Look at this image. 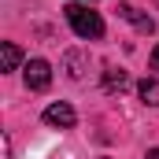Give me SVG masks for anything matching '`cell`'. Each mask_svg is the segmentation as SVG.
<instances>
[{"label": "cell", "instance_id": "obj_4", "mask_svg": "<svg viewBox=\"0 0 159 159\" xmlns=\"http://www.w3.org/2000/svg\"><path fill=\"white\" fill-rule=\"evenodd\" d=\"M119 19H126V22H133V30H137V34H152V30H156V22H152V15H144V11H137L133 4H119Z\"/></svg>", "mask_w": 159, "mask_h": 159}, {"label": "cell", "instance_id": "obj_8", "mask_svg": "<svg viewBox=\"0 0 159 159\" xmlns=\"http://www.w3.org/2000/svg\"><path fill=\"white\" fill-rule=\"evenodd\" d=\"M152 70H156V78H159V44L152 48Z\"/></svg>", "mask_w": 159, "mask_h": 159}, {"label": "cell", "instance_id": "obj_1", "mask_svg": "<svg viewBox=\"0 0 159 159\" xmlns=\"http://www.w3.org/2000/svg\"><path fill=\"white\" fill-rule=\"evenodd\" d=\"M63 11H67L70 30H74L81 41H96V37H104V19H100L96 11H89V4H67Z\"/></svg>", "mask_w": 159, "mask_h": 159}, {"label": "cell", "instance_id": "obj_9", "mask_svg": "<svg viewBox=\"0 0 159 159\" xmlns=\"http://www.w3.org/2000/svg\"><path fill=\"white\" fill-rule=\"evenodd\" d=\"M144 159H159V148H148V156Z\"/></svg>", "mask_w": 159, "mask_h": 159}, {"label": "cell", "instance_id": "obj_2", "mask_svg": "<svg viewBox=\"0 0 159 159\" xmlns=\"http://www.w3.org/2000/svg\"><path fill=\"white\" fill-rule=\"evenodd\" d=\"M22 78H26V89L41 93V89H48V85H52V67H48L44 59H30V63L22 67Z\"/></svg>", "mask_w": 159, "mask_h": 159}, {"label": "cell", "instance_id": "obj_7", "mask_svg": "<svg viewBox=\"0 0 159 159\" xmlns=\"http://www.w3.org/2000/svg\"><path fill=\"white\" fill-rule=\"evenodd\" d=\"M19 63H22V52H19V44L4 41V70H15Z\"/></svg>", "mask_w": 159, "mask_h": 159}, {"label": "cell", "instance_id": "obj_5", "mask_svg": "<svg viewBox=\"0 0 159 159\" xmlns=\"http://www.w3.org/2000/svg\"><path fill=\"white\" fill-rule=\"evenodd\" d=\"M126 85H129V74H126V70H119V67H107V70H104V89H107V93H122Z\"/></svg>", "mask_w": 159, "mask_h": 159}, {"label": "cell", "instance_id": "obj_3", "mask_svg": "<svg viewBox=\"0 0 159 159\" xmlns=\"http://www.w3.org/2000/svg\"><path fill=\"white\" fill-rule=\"evenodd\" d=\"M44 122H48V126H59V129H70V126L78 122V115H74L70 104H48V107H44Z\"/></svg>", "mask_w": 159, "mask_h": 159}, {"label": "cell", "instance_id": "obj_6", "mask_svg": "<svg viewBox=\"0 0 159 159\" xmlns=\"http://www.w3.org/2000/svg\"><path fill=\"white\" fill-rule=\"evenodd\" d=\"M137 93H141V100H144V104L159 107V78H144L141 85H137Z\"/></svg>", "mask_w": 159, "mask_h": 159}]
</instances>
